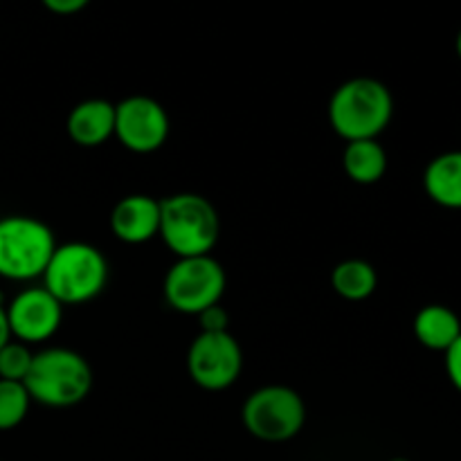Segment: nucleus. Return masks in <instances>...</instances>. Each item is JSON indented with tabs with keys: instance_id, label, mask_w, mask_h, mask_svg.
Returning a JSON list of instances; mask_svg holds the SVG:
<instances>
[{
	"instance_id": "f257e3e1",
	"label": "nucleus",
	"mask_w": 461,
	"mask_h": 461,
	"mask_svg": "<svg viewBox=\"0 0 461 461\" xmlns=\"http://www.w3.org/2000/svg\"><path fill=\"white\" fill-rule=\"evenodd\" d=\"M394 115L390 88L374 77L345 81L329 102V122L347 142L376 140Z\"/></svg>"
},
{
	"instance_id": "f03ea898",
	"label": "nucleus",
	"mask_w": 461,
	"mask_h": 461,
	"mask_svg": "<svg viewBox=\"0 0 461 461\" xmlns=\"http://www.w3.org/2000/svg\"><path fill=\"white\" fill-rule=\"evenodd\" d=\"M23 385L36 403L48 408H70L90 394L93 369L77 351L52 347L34 354Z\"/></svg>"
},
{
	"instance_id": "7ed1b4c3",
	"label": "nucleus",
	"mask_w": 461,
	"mask_h": 461,
	"mask_svg": "<svg viewBox=\"0 0 461 461\" xmlns=\"http://www.w3.org/2000/svg\"><path fill=\"white\" fill-rule=\"evenodd\" d=\"M216 207L198 194H174L160 201V237L176 257L210 255L219 241Z\"/></svg>"
},
{
	"instance_id": "20e7f679",
	"label": "nucleus",
	"mask_w": 461,
	"mask_h": 461,
	"mask_svg": "<svg viewBox=\"0 0 461 461\" xmlns=\"http://www.w3.org/2000/svg\"><path fill=\"white\" fill-rule=\"evenodd\" d=\"M106 279V257L90 243L72 241L57 246L43 273V288L61 306L84 304L104 291Z\"/></svg>"
},
{
	"instance_id": "39448f33",
	"label": "nucleus",
	"mask_w": 461,
	"mask_h": 461,
	"mask_svg": "<svg viewBox=\"0 0 461 461\" xmlns=\"http://www.w3.org/2000/svg\"><path fill=\"white\" fill-rule=\"evenodd\" d=\"M57 241L43 221L12 214L0 219V277L12 282L43 277Z\"/></svg>"
},
{
	"instance_id": "423d86ee",
	"label": "nucleus",
	"mask_w": 461,
	"mask_h": 461,
	"mask_svg": "<svg viewBox=\"0 0 461 461\" xmlns=\"http://www.w3.org/2000/svg\"><path fill=\"white\" fill-rule=\"evenodd\" d=\"M241 419L252 437L279 444L302 432L306 421V405L291 387L268 385L248 396Z\"/></svg>"
},
{
	"instance_id": "0eeeda50",
	"label": "nucleus",
	"mask_w": 461,
	"mask_h": 461,
	"mask_svg": "<svg viewBox=\"0 0 461 461\" xmlns=\"http://www.w3.org/2000/svg\"><path fill=\"white\" fill-rule=\"evenodd\" d=\"M225 270L212 255L180 257L165 277V297L171 309L187 315L203 313L221 304L225 293Z\"/></svg>"
},
{
	"instance_id": "6e6552de",
	"label": "nucleus",
	"mask_w": 461,
	"mask_h": 461,
	"mask_svg": "<svg viewBox=\"0 0 461 461\" xmlns=\"http://www.w3.org/2000/svg\"><path fill=\"white\" fill-rule=\"evenodd\" d=\"M243 367V354L230 331L203 333L192 342L187 354V369L198 387L221 392L234 385Z\"/></svg>"
},
{
	"instance_id": "1a4fd4ad",
	"label": "nucleus",
	"mask_w": 461,
	"mask_h": 461,
	"mask_svg": "<svg viewBox=\"0 0 461 461\" xmlns=\"http://www.w3.org/2000/svg\"><path fill=\"white\" fill-rule=\"evenodd\" d=\"M115 135L129 151H158L169 135V115L153 97L133 95L115 106Z\"/></svg>"
},
{
	"instance_id": "9d476101",
	"label": "nucleus",
	"mask_w": 461,
	"mask_h": 461,
	"mask_svg": "<svg viewBox=\"0 0 461 461\" xmlns=\"http://www.w3.org/2000/svg\"><path fill=\"white\" fill-rule=\"evenodd\" d=\"M63 306L45 288H25L7 304L14 340L23 345L50 340L59 331Z\"/></svg>"
},
{
	"instance_id": "9b49d317",
	"label": "nucleus",
	"mask_w": 461,
	"mask_h": 461,
	"mask_svg": "<svg viewBox=\"0 0 461 461\" xmlns=\"http://www.w3.org/2000/svg\"><path fill=\"white\" fill-rule=\"evenodd\" d=\"M111 230L124 243H147L160 232V201L147 194L126 196L113 207Z\"/></svg>"
},
{
	"instance_id": "f8f14e48",
	"label": "nucleus",
	"mask_w": 461,
	"mask_h": 461,
	"mask_svg": "<svg viewBox=\"0 0 461 461\" xmlns=\"http://www.w3.org/2000/svg\"><path fill=\"white\" fill-rule=\"evenodd\" d=\"M68 135L79 147H99L115 135V106L106 99H86L68 115Z\"/></svg>"
},
{
	"instance_id": "ddd939ff",
	"label": "nucleus",
	"mask_w": 461,
	"mask_h": 461,
	"mask_svg": "<svg viewBox=\"0 0 461 461\" xmlns=\"http://www.w3.org/2000/svg\"><path fill=\"white\" fill-rule=\"evenodd\" d=\"M426 194L446 210H461V151L432 158L423 174Z\"/></svg>"
},
{
	"instance_id": "4468645a",
	"label": "nucleus",
	"mask_w": 461,
	"mask_h": 461,
	"mask_svg": "<svg viewBox=\"0 0 461 461\" xmlns=\"http://www.w3.org/2000/svg\"><path fill=\"white\" fill-rule=\"evenodd\" d=\"M414 336L426 349L448 351L461 336V320L444 304H428L414 318Z\"/></svg>"
},
{
	"instance_id": "2eb2a0df",
	"label": "nucleus",
	"mask_w": 461,
	"mask_h": 461,
	"mask_svg": "<svg viewBox=\"0 0 461 461\" xmlns=\"http://www.w3.org/2000/svg\"><path fill=\"white\" fill-rule=\"evenodd\" d=\"M342 165L354 183L374 185L385 176L387 153L378 144V140H356V142H347Z\"/></svg>"
},
{
	"instance_id": "dca6fc26",
	"label": "nucleus",
	"mask_w": 461,
	"mask_h": 461,
	"mask_svg": "<svg viewBox=\"0 0 461 461\" xmlns=\"http://www.w3.org/2000/svg\"><path fill=\"white\" fill-rule=\"evenodd\" d=\"M331 286L340 297L349 302L367 300L378 286V275L372 264L363 259H347L331 273Z\"/></svg>"
},
{
	"instance_id": "f3484780",
	"label": "nucleus",
	"mask_w": 461,
	"mask_h": 461,
	"mask_svg": "<svg viewBox=\"0 0 461 461\" xmlns=\"http://www.w3.org/2000/svg\"><path fill=\"white\" fill-rule=\"evenodd\" d=\"M30 394L23 383L0 381V430H14L30 412Z\"/></svg>"
},
{
	"instance_id": "a211bd4d",
	"label": "nucleus",
	"mask_w": 461,
	"mask_h": 461,
	"mask_svg": "<svg viewBox=\"0 0 461 461\" xmlns=\"http://www.w3.org/2000/svg\"><path fill=\"white\" fill-rule=\"evenodd\" d=\"M32 358H34V354L30 351V347L18 340L7 342L0 349V381H25L27 372L32 367Z\"/></svg>"
},
{
	"instance_id": "6ab92c4d",
	"label": "nucleus",
	"mask_w": 461,
	"mask_h": 461,
	"mask_svg": "<svg viewBox=\"0 0 461 461\" xmlns=\"http://www.w3.org/2000/svg\"><path fill=\"white\" fill-rule=\"evenodd\" d=\"M198 320H201L203 333H223V331H228L230 315H228V311H225L221 304H214V306H210V309L203 311V313H198Z\"/></svg>"
},
{
	"instance_id": "aec40b11",
	"label": "nucleus",
	"mask_w": 461,
	"mask_h": 461,
	"mask_svg": "<svg viewBox=\"0 0 461 461\" xmlns=\"http://www.w3.org/2000/svg\"><path fill=\"white\" fill-rule=\"evenodd\" d=\"M446 374L455 390L461 392V336L455 340V345L446 351Z\"/></svg>"
},
{
	"instance_id": "412c9836",
	"label": "nucleus",
	"mask_w": 461,
	"mask_h": 461,
	"mask_svg": "<svg viewBox=\"0 0 461 461\" xmlns=\"http://www.w3.org/2000/svg\"><path fill=\"white\" fill-rule=\"evenodd\" d=\"M45 7L54 14H61V16H72V14L81 12L86 7V0H45Z\"/></svg>"
},
{
	"instance_id": "4be33fe9",
	"label": "nucleus",
	"mask_w": 461,
	"mask_h": 461,
	"mask_svg": "<svg viewBox=\"0 0 461 461\" xmlns=\"http://www.w3.org/2000/svg\"><path fill=\"white\" fill-rule=\"evenodd\" d=\"M12 329H9V320H7V306H5L3 295H0V349H3L7 342H12Z\"/></svg>"
},
{
	"instance_id": "5701e85b",
	"label": "nucleus",
	"mask_w": 461,
	"mask_h": 461,
	"mask_svg": "<svg viewBox=\"0 0 461 461\" xmlns=\"http://www.w3.org/2000/svg\"><path fill=\"white\" fill-rule=\"evenodd\" d=\"M455 50H457V57L461 59V30H459L457 39H455Z\"/></svg>"
},
{
	"instance_id": "b1692460",
	"label": "nucleus",
	"mask_w": 461,
	"mask_h": 461,
	"mask_svg": "<svg viewBox=\"0 0 461 461\" xmlns=\"http://www.w3.org/2000/svg\"><path fill=\"white\" fill-rule=\"evenodd\" d=\"M390 461H410V459H405V457H394V459H390Z\"/></svg>"
}]
</instances>
